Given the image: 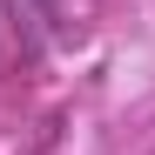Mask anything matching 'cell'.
<instances>
[{
  "mask_svg": "<svg viewBox=\"0 0 155 155\" xmlns=\"http://www.w3.org/2000/svg\"><path fill=\"white\" fill-rule=\"evenodd\" d=\"M7 14H14V34H20V47H34L47 41V27H54V14H61V0H7Z\"/></svg>",
  "mask_w": 155,
  "mask_h": 155,
  "instance_id": "obj_1",
  "label": "cell"
}]
</instances>
